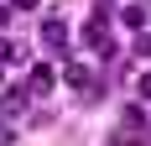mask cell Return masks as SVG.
<instances>
[{
    "mask_svg": "<svg viewBox=\"0 0 151 146\" xmlns=\"http://www.w3.org/2000/svg\"><path fill=\"white\" fill-rule=\"evenodd\" d=\"M58 89V68L52 63H31V73H26V94L37 99V94H52Z\"/></svg>",
    "mask_w": 151,
    "mask_h": 146,
    "instance_id": "obj_1",
    "label": "cell"
},
{
    "mask_svg": "<svg viewBox=\"0 0 151 146\" xmlns=\"http://www.w3.org/2000/svg\"><path fill=\"white\" fill-rule=\"evenodd\" d=\"M42 47H47V52H63V47H68V26H63L58 16L42 21Z\"/></svg>",
    "mask_w": 151,
    "mask_h": 146,
    "instance_id": "obj_2",
    "label": "cell"
},
{
    "mask_svg": "<svg viewBox=\"0 0 151 146\" xmlns=\"http://www.w3.org/2000/svg\"><path fill=\"white\" fill-rule=\"evenodd\" d=\"M63 78H68V84H73L78 94H83V99H94V94H99V89H94V78H89V68H83V63H68V68H63Z\"/></svg>",
    "mask_w": 151,
    "mask_h": 146,
    "instance_id": "obj_3",
    "label": "cell"
},
{
    "mask_svg": "<svg viewBox=\"0 0 151 146\" xmlns=\"http://www.w3.org/2000/svg\"><path fill=\"white\" fill-rule=\"evenodd\" d=\"M83 47H94V52H115V42H109V26H104V21H89V26H83Z\"/></svg>",
    "mask_w": 151,
    "mask_h": 146,
    "instance_id": "obj_4",
    "label": "cell"
},
{
    "mask_svg": "<svg viewBox=\"0 0 151 146\" xmlns=\"http://www.w3.org/2000/svg\"><path fill=\"white\" fill-rule=\"evenodd\" d=\"M26 104H31L26 84H16V89H5V120H16V115H26Z\"/></svg>",
    "mask_w": 151,
    "mask_h": 146,
    "instance_id": "obj_5",
    "label": "cell"
},
{
    "mask_svg": "<svg viewBox=\"0 0 151 146\" xmlns=\"http://www.w3.org/2000/svg\"><path fill=\"white\" fill-rule=\"evenodd\" d=\"M120 21H125V26H146V5H125Z\"/></svg>",
    "mask_w": 151,
    "mask_h": 146,
    "instance_id": "obj_6",
    "label": "cell"
},
{
    "mask_svg": "<svg viewBox=\"0 0 151 146\" xmlns=\"http://www.w3.org/2000/svg\"><path fill=\"white\" fill-rule=\"evenodd\" d=\"M115 16V0H94V21H109Z\"/></svg>",
    "mask_w": 151,
    "mask_h": 146,
    "instance_id": "obj_7",
    "label": "cell"
},
{
    "mask_svg": "<svg viewBox=\"0 0 151 146\" xmlns=\"http://www.w3.org/2000/svg\"><path fill=\"white\" fill-rule=\"evenodd\" d=\"M130 52H136V58H151V31H141V37H136V47H130Z\"/></svg>",
    "mask_w": 151,
    "mask_h": 146,
    "instance_id": "obj_8",
    "label": "cell"
},
{
    "mask_svg": "<svg viewBox=\"0 0 151 146\" xmlns=\"http://www.w3.org/2000/svg\"><path fill=\"white\" fill-rule=\"evenodd\" d=\"M136 94H141V99H151V73H141V78H136Z\"/></svg>",
    "mask_w": 151,
    "mask_h": 146,
    "instance_id": "obj_9",
    "label": "cell"
},
{
    "mask_svg": "<svg viewBox=\"0 0 151 146\" xmlns=\"http://www.w3.org/2000/svg\"><path fill=\"white\" fill-rule=\"evenodd\" d=\"M42 0H11V11H37Z\"/></svg>",
    "mask_w": 151,
    "mask_h": 146,
    "instance_id": "obj_10",
    "label": "cell"
},
{
    "mask_svg": "<svg viewBox=\"0 0 151 146\" xmlns=\"http://www.w3.org/2000/svg\"><path fill=\"white\" fill-rule=\"evenodd\" d=\"M11 16H16V11H11V5H0V31L11 26Z\"/></svg>",
    "mask_w": 151,
    "mask_h": 146,
    "instance_id": "obj_11",
    "label": "cell"
},
{
    "mask_svg": "<svg viewBox=\"0 0 151 146\" xmlns=\"http://www.w3.org/2000/svg\"><path fill=\"white\" fill-rule=\"evenodd\" d=\"M16 141V136H11V125H0V146H11Z\"/></svg>",
    "mask_w": 151,
    "mask_h": 146,
    "instance_id": "obj_12",
    "label": "cell"
}]
</instances>
